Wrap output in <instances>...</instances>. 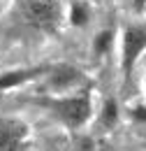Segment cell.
I'll list each match as a JSON object with an SVG mask.
<instances>
[{
    "label": "cell",
    "mask_w": 146,
    "mask_h": 151,
    "mask_svg": "<svg viewBox=\"0 0 146 151\" xmlns=\"http://www.w3.org/2000/svg\"><path fill=\"white\" fill-rule=\"evenodd\" d=\"M146 49V26H128L123 33V56H121V65H123V75L130 77L137 58L142 56Z\"/></svg>",
    "instance_id": "3"
},
{
    "label": "cell",
    "mask_w": 146,
    "mask_h": 151,
    "mask_svg": "<svg viewBox=\"0 0 146 151\" xmlns=\"http://www.w3.org/2000/svg\"><path fill=\"white\" fill-rule=\"evenodd\" d=\"M91 19V12H88V7L84 5V2H74L72 9H70V21H72L74 26H86Z\"/></svg>",
    "instance_id": "7"
},
{
    "label": "cell",
    "mask_w": 146,
    "mask_h": 151,
    "mask_svg": "<svg viewBox=\"0 0 146 151\" xmlns=\"http://www.w3.org/2000/svg\"><path fill=\"white\" fill-rule=\"evenodd\" d=\"M116 121H118L116 102H114V100H107V102H104V109H102V119H100V123H102L104 128H111Z\"/></svg>",
    "instance_id": "9"
},
{
    "label": "cell",
    "mask_w": 146,
    "mask_h": 151,
    "mask_svg": "<svg viewBox=\"0 0 146 151\" xmlns=\"http://www.w3.org/2000/svg\"><path fill=\"white\" fill-rule=\"evenodd\" d=\"M132 114H135V119H137V121H146V107H135Z\"/></svg>",
    "instance_id": "10"
},
{
    "label": "cell",
    "mask_w": 146,
    "mask_h": 151,
    "mask_svg": "<svg viewBox=\"0 0 146 151\" xmlns=\"http://www.w3.org/2000/svg\"><path fill=\"white\" fill-rule=\"evenodd\" d=\"M144 88H146V79H144Z\"/></svg>",
    "instance_id": "12"
},
{
    "label": "cell",
    "mask_w": 146,
    "mask_h": 151,
    "mask_svg": "<svg viewBox=\"0 0 146 151\" xmlns=\"http://www.w3.org/2000/svg\"><path fill=\"white\" fill-rule=\"evenodd\" d=\"M54 112L58 114V119L65 126L81 128L91 119V95H88V91H84V93H79V95L58 100V102H54Z\"/></svg>",
    "instance_id": "2"
},
{
    "label": "cell",
    "mask_w": 146,
    "mask_h": 151,
    "mask_svg": "<svg viewBox=\"0 0 146 151\" xmlns=\"http://www.w3.org/2000/svg\"><path fill=\"white\" fill-rule=\"evenodd\" d=\"M28 128L16 119H0V151H23Z\"/></svg>",
    "instance_id": "4"
},
{
    "label": "cell",
    "mask_w": 146,
    "mask_h": 151,
    "mask_svg": "<svg viewBox=\"0 0 146 151\" xmlns=\"http://www.w3.org/2000/svg\"><path fill=\"white\" fill-rule=\"evenodd\" d=\"M135 7L142 12V9H146V0H135Z\"/></svg>",
    "instance_id": "11"
},
{
    "label": "cell",
    "mask_w": 146,
    "mask_h": 151,
    "mask_svg": "<svg viewBox=\"0 0 146 151\" xmlns=\"http://www.w3.org/2000/svg\"><path fill=\"white\" fill-rule=\"evenodd\" d=\"M21 14L30 26L39 30H54L60 21V2L58 0H23Z\"/></svg>",
    "instance_id": "1"
},
{
    "label": "cell",
    "mask_w": 146,
    "mask_h": 151,
    "mask_svg": "<svg viewBox=\"0 0 146 151\" xmlns=\"http://www.w3.org/2000/svg\"><path fill=\"white\" fill-rule=\"evenodd\" d=\"M42 70H12V72H5L0 77V88H12V86H19L28 79H35L39 77Z\"/></svg>",
    "instance_id": "6"
},
{
    "label": "cell",
    "mask_w": 146,
    "mask_h": 151,
    "mask_svg": "<svg viewBox=\"0 0 146 151\" xmlns=\"http://www.w3.org/2000/svg\"><path fill=\"white\" fill-rule=\"evenodd\" d=\"M79 84H84V75L74 65H58V68H54L49 72V79H47V88H51L56 93L72 91Z\"/></svg>",
    "instance_id": "5"
},
{
    "label": "cell",
    "mask_w": 146,
    "mask_h": 151,
    "mask_svg": "<svg viewBox=\"0 0 146 151\" xmlns=\"http://www.w3.org/2000/svg\"><path fill=\"white\" fill-rule=\"evenodd\" d=\"M111 40H114V33H111V30H102V33H97V37L93 40V49H95L97 56H104V54L109 51Z\"/></svg>",
    "instance_id": "8"
},
{
    "label": "cell",
    "mask_w": 146,
    "mask_h": 151,
    "mask_svg": "<svg viewBox=\"0 0 146 151\" xmlns=\"http://www.w3.org/2000/svg\"><path fill=\"white\" fill-rule=\"evenodd\" d=\"M104 151H109V149H104Z\"/></svg>",
    "instance_id": "13"
}]
</instances>
